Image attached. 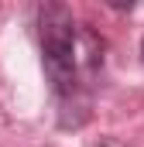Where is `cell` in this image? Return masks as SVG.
<instances>
[{"instance_id":"6da1fadb","label":"cell","mask_w":144,"mask_h":147,"mask_svg":"<svg viewBox=\"0 0 144 147\" xmlns=\"http://www.w3.org/2000/svg\"><path fill=\"white\" fill-rule=\"evenodd\" d=\"M38 45H41V65L48 75L55 106H58V127L75 130L89 116V92L79 72V28L65 7V0H38Z\"/></svg>"},{"instance_id":"7a4b0ae2","label":"cell","mask_w":144,"mask_h":147,"mask_svg":"<svg viewBox=\"0 0 144 147\" xmlns=\"http://www.w3.org/2000/svg\"><path fill=\"white\" fill-rule=\"evenodd\" d=\"M110 10H120V14H130L134 7H137V0H103Z\"/></svg>"},{"instance_id":"3957f363","label":"cell","mask_w":144,"mask_h":147,"mask_svg":"<svg viewBox=\"0 0 144 147\" xmlns=\"http://www.w3.org/2000/svg\"><path fill=\"white\" fill-rule=\"evenodd\" d=\"M141 58H144V38H141Z\"/></svg>"}]
</instances>
